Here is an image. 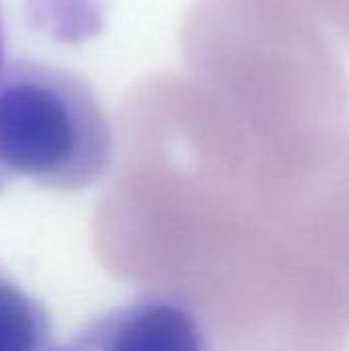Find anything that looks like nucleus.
<instances>
[{"instance_id":"1","label":"nucleus","mask_w":349,"mask_h":351,"mask_svg":"<svg viewBox=\"0 0 349 351\" xmlns=\"http://www.w3.org/2000/svg\"><path fill=\"white\" fill-rule=\"evenodd\" d=\"M113 158V123L86 78L33 60L2 66L0 195L23 181L80 193L107 177Z\"/></svg>"},{"instance_id":"3","label":"nucleus","mask_w":349,"mask_h":351,"mask_svg":"<svg viewBox=\"0 0 349 351\" xmlns=\"http://www.w3.org/2000/svg\"><path fill=\"white\" fill-rule=\"evenodd\" d=\"M294 212L298 237L349 290V148L311 185Z\"/></svg>"},{"instance_id":"7","label":"nucleus","mask_w":349,"mask_h":351,"mask_svg":"<svg viewBox=\"0 0 349 351\" xmlns=\"http://www.w3.org/2000/svg\"><path fill=\"white\" fill-rule=\"evenodd\" d=\"M4 25H2V14H0V70H2V66L6 64L4 62Z\"/></svg>"},{"instance_id":"6","label":"nucleus","mask_w":349,"mask_h":351,"mask_svg":"<svg viewBox=\"0 0 349 351\" xmlns=\"http://www.w3.org/2000/svg\"><path fill=\"white\" fill-rule=\"evenodd\" d=\"M317 16H325L349 41V0H302Z\"/></svg>"},{"instance_id":"4","label":"nucleus","mask_w":349,"mask_h":351,"mask_svg":"<svg viewBox=\"0 0 349 351\" xmlns=\"http://www.w3.org/2000/svg\"><path fill=\"white\" fill-rule=\"evenodd\" d=\"M51 346L49 311L0 267V351H47Z\"/></svg>"},{"instance_id":"2","label":"nucleus","mask_w":349,"mask_h":351,"mask_svg":"<svg viewBox=\"0 0 349 351\" xmlns=\"http://www.w3.org/2000/svg\"><path fill=\"white\" fill-rule=\"evenodd\" d=\"M76 351H214L206 321L173 294H142L82 325Z\"/></svg>"},{"instance_id":"8","label":"nucleus","mask_w":349,"mask_h":351,"mask_svg":"<svg viewBox=\"0 0 349 351\" xmlns=\"http://www.w3.org/2000/svg\"><path fill=\"white\" fill-rule=\"evenodd\" d=\"M47 351H76V350L66 341V343H62V346H56V343H53V346H51Z\"/></svg>"},{"instance_id":"5","label":"nucleus","mask_w":349,"mask_h":351,"mask_svg":"<svg viewBox=\"0 0 349 351\" xmlns=\"http://www.w3.org/2000/svg\"><path fill=\"white\" fill-rule=\"evenodd\" d=\"M103 16L101 0H27L29 23L60 41H80L97 35Z\"/></svg>"}]
</instances>
